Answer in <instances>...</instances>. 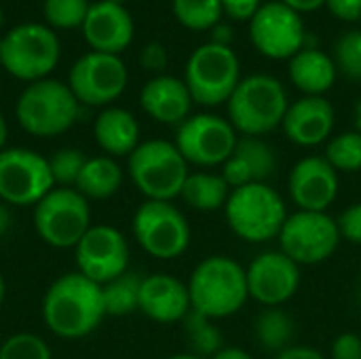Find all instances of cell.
Returning <instances> with one entry per match:
<instances>
[{
	"mask_svg": "<svg viewBox=\"0 0 361 359\" xmlns=\"http://www.w3.org/2000/svg\"><path fill=\"white\" fill-rule=\"evenodd\" d=\"M0 359H51V349L40 336L21 332L0 345Z\"/></svg>",
	"mask_w": 361,
	"mask_h": 359,
	"instance_id": "cell-36",
	"label": "cell"
},
{
	"mask_svg": "<svg viewBox=\"0 0 361 359\" xmlns=\"http://www.w3.org/2000/svg\"><path fill=\"white\" fill-rule=\"evenodd\" d=\"M338 231H341V239H345L347 243L361 245V201L349 205L338 218Z\"/></svg>",
	"mask_w": 361,
	"mask_h": 359,
	"instance_id": "cell-37",
	"label": "cell"
},
{
	"mask_svg": "<svg viewBox=\"0 0 361 359\" xmlns=\"http://www.w3.org/2000/svg\"><path fill=\"white\" fill-rule=\"evenodd\" d=\"M190 165L173 142L146 140L129 154L127 169L146 201H173L180 197Z\"/></svg>",
	"mask_w": 361,
	"mask_h": 359,
	"instance_id": "cell-5",
	"label": "cell"
},
{
	"mask_svg": "<svg viewBox=\"0 0 361 359\" xmlns=\"http://www.w3.org/2000/svg\"><path fill=\"white\" fill-rule=\"evenodd\" d=\"M212 359H254L247 351L239 349V347H222Z\"/></svg>",
	"mask_w": 361,
	"mask_h": 359,
	"instance_id": "cell-45",
	"label": "cell"
},
{
	"mask_svg": "<svg viewBox=\"0 0 361 359\" xmlns=\"http://www.w3.org/2000/svg\"><path fill=\"white\" fill-rule=\"evenodd\" d=\"M355 131L361 133V99L355 104Z\"/></svg>",
	"mask_w": 361,
	"mask_h": 359,
	"instance_id": "cell-48",
	"label": "cell"
},
{
	"mask_svg": "<svg viewBox=\"0 0 361 359\" xmlns=\"http://www.w3.org/2000/svg\"><path fill=\"white\" fill-rule=\"evenodd\" d=\"M231 190L233 188L222 178V174L190 171L180 193V199L197 212H218L224 209Z\"/></svg>",
	"mask_w": 361,
	"mask_h": 359,
	"instance_id": "cell-26",
	"label": "cell"
},
{
	"mask_svg": "<svg viewBox=\"0 0 361 359\" xmlns=\"http://www.w3.org/2000/svg\"><path fill=\"white\" fill-rule=\"evenodd\" d=\"M277 241L279 250L298 267H313L330 260L343 239L336 218L328 212L296 209L288 216Z\"/></svg>",
	"mask_w": 361,
	"mask_h": 359,
	"instance_id": "cell-10",
	"label": "cell"
},
{
	"mask_svg": "<svg viewBox=\"0 0 361 359\" xmlns=\"http://www.w3.org/2000/svg\"><path fill=\"white\" fill-rule=\"evenodd\" d=\"M254 336L264 351L277 355L292 347V341L296 336V324L281 307H267L254 320Z\"/></svg>",
	"mask_w": 361,
	"mask_h": 359,
	"instance_id": "cell-28",
	"label": "cell"
},
{
	"mask_svg": "<svg viewBox=\"0 0 361 359\" xmlns=\"http://www.w3.org/2000/svg\"><path fill=\"white\" fill-rule=\"evenodd\" d=\"M262 6V0H222V11L237 21H252Z\"/></svg>",
	"mask_w": 361,
	"mask_h": 359,
	"instance_id": "cell-40",
	"label": "cell"
},
{
	"mask_svg": "<svg viewBox=\"0 0 361 359\" xmlns=\"http://www.w3.org/2000/svg\"><path fill=\"white\" fill-rule=\"evenodd\" d=\"M6 135H8V129H6V121H4V116L0 114V152L4 150V142H6Z\"/></svg>",
	"mask_w": 361,
	"mask_h": 359,
	"instance_id": "cell-47",
	"label": "cell"
},
{
	"mask_svg": "<svg viewBox=\"0 0 361 359\" xmlns=\"http://www.w3.org/2000/svg\"><path fill=\"white\" fill-rule=\"evenodd\" d=\"M59 51V40L49 25L21 23L2 36L0 66L19 80L36 83L55 70Z\"/></svg>",
	"mask_w": 361,
	"mask_h": 359,
	"instance_id": "cell-7",
	"label": "cell"
},
{
	"mask_svg": "<svg viewBox=\"0 0 361 359\" xmlns=\"http://www.w3.org/2000/svg\"><path fill=\"white\" fill-rule=\"evenodd\" d=\"M288 106L286 87L271 74H250L241 78L226 102L231 125L237 133L247 138H262L281 127Z\"/></svg>",
	"mask_w": 361,
	"mask_h": 359,
	"instance_id": "cell-3",
	"label": "cell"
},
{
	"mask_svg": "<svg viewBox=\"0 0 361 359\" xmlns=\"http://www.w3.org/2000/svg\"><path fill=\"white\" fill-rule=\"evenodd\" d=\"M279 167L275 148L262 138H239L233 154L222 165V178L231 188L267 182Z\"/></svg>",
	"mask_w": 361,
	"mask_h": 359,
	"instance_id": "cell-22",
	"label": "cell"
},
{
	"mask_svg": "<svg viewBox=\"0 0 361 359\" xmlns=\"http://www.w3.org/2000/svg\"><path fill=\"white\" fill-rule=\"evenodd\" d=\"M2 300H4V279L0 275V305H2Z\"/></svg>",
	"mask_w": 361,
	"mask_h": 359,
	"instance_id": "cell-50",
	"label": "cell"
},
{
	"mask_svg": "<svg viewBox=\"0 0 361 359\" xmlns=\"http://www.w3.org/2000/svg\"><path fill=\"white\" fill-rule=\"evenodd\" d=\"M133 19L123 4H114L108 0L93 2L89 6L87 19L82 23L85 40L91 51L118 55L133 40Z\"/></svg>",
	"mask_w": 361,
	"mask_h": 359,
	"instance_id": "cell-20",
	"label": "cell"
},
{
	"mask_svg": "<svg viewBox=\"0 0 361 359\" xmlns=\"http://www.w3.org/2000/svg\"><path fill=\"white\" fill-rule=\"evenodd\" d=\"M233 38H235V34H233V28H231V25H226V23H218V25H214V28H212V40H209V42H214V44H222V47H231Z\"/></svg>",
	"mask_w": 361,
	"mask_h": 359,
	"instance_id": "cell-43",
	"label": "cell"
},
{
	"mask_svg": "<svg viewBox=\"0 0 361 359\" xmlns=\"http://www.w3.org/2000/svg\"><path fill=\"white\" fill-rule=\"evenodd\" d=\"M237 140L239 135L228 118L212 112H199L178 125L173 144L188 165L209 169L226 163L237 146Z\"/></svg>",
	"mask_w": 361,
	"mask_h": 359,
	"instance_id": "cell-12",
	"label": "cell"
},
{
	"mask_svg": "<svg viewBox=\"0 0 361 359\" xmlns=\"http://www.w3.org/2000/svg\"><path fill=\"white\" fill-rule=\"evenodd\" d=\"M241 80V63L231 47L201 44L195 49L184 68V83L199 106H222L231 99Z\"/></svg>",
	"mask_w": 361,
	"mask_h": 359,
	"instance_id": "cell-8",
	"label": "cell"
},
{
	"mask_svg": "<svg viewBox=\"0 0 361 359\" xmlns=\"http://www.w3.org/2000/svg\"><path fill=\"white\" fill-rule=\"evenodd\" d=\"M34 226L44 243L76 248L91 229L89 203L76 188H53L34 205Z\"/></svg>",
	"mask_w": 361,
	"mask_h": 359,
	"instance_id": "cell-11",
	"label": "cell"
},
{
	"mask_svg": "<svg viewBox=\"0 0 361 359\" xmlns=\"http://www.w3.org/2000/svg\"><path fill=\"white\" fill-rule=\"evenodd\" d=\"M336 112L330 99L324 95H305L288 106L281 129L286 138L302 148H313L332 135Z\"/></svg>",
	"mask_w": 361,
	"mask_h": 359,
	"instance_id": "cell-19",
	"label": "cell"
},
{
	"mask_svg": "<svg viewBox=\"0 0 361 359\" xmlns=\"http://www.w3.org/2000/svg\"><path fill=\"white\" fill-rule=\"evenodd\" d=\"M324 157L338 174H353L361 169V133L343 131L328 140Z\"/></svg>",
	"mask_w": 361,
	"mask_h": 359,
	"instance_id": "cell-32",
	"label": "cell"
},
{
	"mask_svg": "<svg viewBox=\"0 0 361 359\" xmlns=\"http://www.w3.org/2000/svg\"><path fill=\"white\" fill-rule=\"evenodd\" d=\"M190 309V294L184 281L165 273L148 275L142 279L137 311H142L152 322L176 324L182 322Z\"/></svg>",
	"mask_w": 361,
	"mask_h": 359,
	"instance_id": "cell-21",
	"label": "cell"
},
{
	"mask_svg": "<svg viewBox=\"0 0 361 359\" xmlns=\"http://www.w3.org/2000/svg\"><path fill=\"white\" fill-rule=\"evenodd\" d=\"M332 359H361V336L355 332H343L334 339L332 349H330Z\"/></svg>",
	"mask_w": 361,
	"mask_h": 359,
	"instance_id": "cell-38",
	"label": "cell"
},
{
	"mask_svg": "<svg viewBox=\"0 0 361 359\" xmlns=\"http://www.w3.org/2000/svg\"><path fill=\"white\" fill-rule=\"evenodd\" d=\"M250 40L269 59H292L307 44L302 17L281 0L264 2L250 21Z\"/></svg>",
	"mask_w": 361,
	"mask_h": 359,
	"instance_id": "cell-15",
	"label": "cell"
},
{
	"mask_svg": "<svg viewBox=\"0 0 361 359\" xmlns=\"http://www.w3.org/2000/svg\"><path fill=\"white\" fill-rule=\"evenodd\" d=\"M332 59L349 80H361V30H351L334 42Z\"/></svg>",
	"mask_w": 361,
	"mask_h": 359,
	"instance_id": "cell-34",
	"label": "cell"
},
{
	"mask_svg": "<svg viewBox=\"0 0 361 359\" xmlns=\"http://www.w3.org/2000/svg\"><path fill=\"white\" fill-rule=\"evenodd\" d=\"M131 229L137 245L157 260L180 258L190 245V224L171 201H144Z\"/></svg>",
	"mask_w": 361,
	"mask_h": 359,
	"instance_id": "cell-9",
	"label": "cell"
},
{
	"mask_svg": "<svg viewBox=\"0 0 361 359\" xmlns=\"http://www.w3.org/2000/svg\"><path fill=\"white\" fill-rule=\"evenodd\" d=\"M186 286L192 311L214 322L239 313L250 300L245 267L222 254L201 260Z\"/></svg>",
	"mask_w": 361,
	"mask_h": 359,
	"instance_id": "cell-2",
	"label": "cell"
},
{
	"mask_svg": "<svg viewBox=\"0 0 361 359\" xmlns=\"http://www.w3.org/2000/svg\"><path fill=\"white\" fill-rule=\"evenodd\" d=\"M338 171L328 163L324 154L300 159L288 176L290 199L296 209L302 212H328V207L338 197Z\"/></svg>",
	"mask_w": 361,
	"mask_h": 359,
	"instance_id": "cell-18",
	"label": "cell"
},
{
	"mask_svg": "<svg viewBox=\"0 0 361 359\" xmlns=\"http://www.w3.org/2000/svg\"><path fill=\"white\" fill-rule=\"evenodd\" d=\"M140 286L142 277L133 273H125L102 286V303L106 315H129L137 311L140 305Z\"/></svg>",
	"mask_w": 361,
	"mask_h": 359,
	"instance_id": "cell-29",
	"label": "cell"
},
{
	"mask_svg": "<svg viewBox=\"0 0 361 359\" xmlns=\"http://www.w3.org/2000/svg\"><path fill=\"white\" fill-rule=\"evenodd\" d=\"M245 277L250 298L262 307H281L294 298L300 288V267L281 250L258 254L245 267Z\"/></svg>",
	"mask_w": 361,
	"mask_h": 359,
	"instance_id": "cell-17",
	"label": "cell"
},
{
	"mask_svg": "<svg viewBox=\"0 0 361 359\" xmlns=\"http://www.w3.org/2000/svg\"><path fill=\"white\" fill-rule=\"evenodd\" d=\"M275 359H328L322 351L313 349V347H305V345H292L286 351L277 353Z\"/></svg>",
	"mask_w": 361,
	"mask_h": 359,
	"instance_id": "cell-42",
	"label": "cell"
},
{
	"mask_svg": "<svg viewBox=\"0 0 361 359\" xmlns=\"http://www.w3.org/2000/svg\"><path fill=\"white\" fill-rule=\"evenodd\" d=\"M288 76L300 93L324 95L334 87L338 70L328 53L317 47H305L290 59Z\"/></svg>",
	"mask_w": 361,
	"mask_h": 359,
	"instance_id": "cell-24",
	"label": "cell"
},
{
	"mask_svg": "<svg viewBox=\"0 0 361 359\" xmlns=\"http://www.w3.org/2000/svg\"><path fill=\"white\" fill-rule=\"evenodd\" d=\"M89 6V0H44L42 13L51 30H74L82 28Z\"/></svg>",
	"mask_w": 361,
	"mask_h": 359,
	"instance_id": "cell-33",
	"label": "cell"
},
{
	"mask_svg": "<svg viewBox=\"0 0 361 359\" xmlns=\"http://www.w3.org/2000/svg\"><path fill=\"white\" fill-rule=\"evenodd\" d=\"M74 250L78 273L97 286H104L127 273L129 243L114 226H91Z\"/></svg>",
	"mask_w": 361,
	"mask_h": 359,
	"instance_id": "cell-16",
	"label": "cell"
},
{
	"mask_svg": "<svg viewBox=\"0 0 361 359\" xmlns=\"http://www.w3.org/2000/svg\"><path fill=\"white\" fill-rule=\"evenodd\" d=\"M173 15L176 19L195 32L212 30L220 23L222 17V0H173Z\"/></svg>",
	"mask_w": 361,
	"mask_h": 359,
	"instance_id": "cell-31",
	"label": "cell"
},
{
	"mask_svg": "<svg viewBox=\"0 0 361 359\" xmlns=\"http://www.w3.org/2000/svg\"><path fill=\"white\" fill-rule=\"evenodd\" d=\"M93 138L108 157H129L140 146L137 118L125 108H106L97 114Z\"/></svg>",
	"mask_w": 361,
	"mask_h": 359,
	"instance_id": "cell-25",
	"label": "cell"
},
{
	"mask_svg": "<svg viewBox=\"0 0 361 359\" xmlns=\"http://www.w3.org/2000/svg\"><path fill=\"white\" fill-rule=\"evenodd\" d=\"M228 229L247 243H269L279 237L288 207L283 197L269 184H247L233 188L224 205Z\"/></svg>",
	"mask_w": 361,
	"mask_h": 359,
	"instance_id": "cell-4",
	"label": "cell"
},
{
	"mask_svg": "<svg viewBox=\"0 0 361 359\" xmlns=\"http://www.w3.org/2000/svg\"><path fill=\"white\" fill-rule=\"evenodd\" d=\"M123 184V169L112 157L87 159L74 188L87 199H108L118 193Z\"/></svg>",
	"mask_w": 361,
	"mask_h": 359,
	"instance_id": "cell-27",
	"label": "cell"
},
{
	"mask_svg": "<svg viewBox=\"0 0 361 359\" xmlns=\"http://www.w3.org/2000/svg\"><path fill=\"white\" fill-rule=\"evenodd\" d=\"M127 80L129 72L118 55L91 51L74 61L68 76V87L78 104L99 108L118 99L127 87Z\"/></svg>",
	"mask_w": 361,
	"mask_h": 359,
	"instance_id": "cell-14",
	"label": "cell"
},
{
	"mask_svg": "<svg viewBox=\"0 0 361 359\" xmlns=\"http://www.w3.org/2000/svg\"><path fill=\"white\" fill-rule=\"evenodd\" d=\"M0 68H2V66H0Z\"/></svg>",
	"mask_w": 361,
	"mask_h": 359,
	"instance_id": "cell-53",
	"label": "cell"
},
{
	"mask_svg": "<svg viewBox=\"0 0 361 359\" xmlns=\"http://www.w3.org/2000/svg\"><path fill=\"white\" fill-rule=\"evenodd\" d=\"M326 6L341 21H361V0H326Z\"/></svg>",
	"mask_w": 361,
	"mask_h": 359,
	"instance_id": "cell-41",
	"label": "cell"
},
{
	"mask_svg": "<svg viewBox=\"0 0 361 359\" xmlns=\"http://www.w3.org/2000/svg\"><path fill=\"white\" fill-rule=\"evenodd\" d=\"M184 328H186L188 345H190L192 353L199 355V358L212 359L224 347L222 332L214 324V320H209V317H205V315H201V313H197L192 309L184 317Z\"/></svg>",
	"mask_w": 361,
	"mask_h": 359,
	"instance_id": "cell-30",
	"label": "cell"
},
{
	"mask_svg": "<svg viewBox=\"0 0 361 359\" xmlns=\"http://www.w3.org/2000/svg\"><path fill=\"white\" fill-rule=\"evenodd\" d=\"M108 2H114V4H123L125 0H108Z\"/></svg>",
	"mask_w": 361,
	"mask_h": 359,
	"instance_id": "cell-51",
	"label": "cell"
},
{
	"mask_svg": "<svg viewBox=\"0 0 361 359\" xmlns=\"http://www.w3.org/2000/svg\"><path fill=\"white\" fill-rule=\"evenodd\" d=\"M55 188L49 159L30 148L0 152V201L6 205H36Z\"/></svg>",
	"mask_w": 361,
	"mask_h": 359,
	"instance_id": "cell-13",
	"label": "cell"
},
{
	"mask_svg": "<svg viewBox=\"0 0 361 359\" xmlns=\"http://www.w3.org/2000/svg\"><path fill=\"white\" fill-rule=\"evenodd\" d=\"M0 28H2V8H0Z\"/></svg>",
	"mask_w": 361,
	"mask_h": 359,
	"instance_id": "cell-52",
	"label": "cell"
},
{
	"mask_svg": "<svg viewBox=\"0 0 361 359\" xmlns=\"http://www.w3.org/2000/svg\"><path fill=\"white\" fill-rule=\"evenodd\" d=\"M87 163V154L78 148H61L49 159L53 182L59 186H74L82 167Z\"/></svg>",
	"mask_w": 361,
	"mask_h": 359,
	"instance_id": "cell-35",
	"label": "cell"
},
{
	"mask_svg": "<svg viewBox=\"0 0 361 359\" xmlns=\"http://www.w3.org/2000/svg\"><path fill=\"white\" fill-rule=\"evenodd\" d=\"M140 63L148 72H163L167 66V51L161 42H148L140 53Z\"/></svg>",
	"mask_w": 361,
	"mask_h": 359,
	"instance_id": "cell-39",
	"label": "cell"
},
{
	"mask_svg": "<svg viewBox=\"0 0 361 359\" xmlns=\"http://www.w3.org/2000/svg\"><path fill=\"white\" fill-rule=\"evenodd\" d=\"M102 286L80 273L61 275L42 300V320L59 339H82L104 320Z\"/></svg>",
	"mask_w": 361,
	"mask_h": 359,
	"instance_id": "cell-1",
	"label": "cell"
},
{
	"mask_svg": "<svg viewBox=\"0 0 361 359\" xmlns=\"http://www.w3.org/2000/svg\"><path fill=\"white\" fill-rule=\"evenodd\" d=\"M167 359H203L199 358V355H195V353H180V355H171V358Z\"/></svg>",
	"mask_w": 361,
	"mask_h": 359,
	"instance_id": "cell-49",
	"label": "cell"
},
{
	"mask_svg": "<svg viewBox=\"0 0 361 359\" xmlns=\"http://www.w3.org/2000/svg\"><path fill=\"white\" fill-rule=\"evenodd\" d=\"M8 226H11V214H8V207H6V203H4V201H0V237H4V235H6Z\"/></svg>",
	"mask_w": 361,
	"mask_h": 359,
	"instance_id": "cell-46",
	"label": "cell"
},
{
	"mask_svg": "<svg viewBox=\"0 0 361 359\" xmlns=\"http://www.w3.org/2000/svg\"><path fill=\"white\" fill-rule=\"evenodd\" d=\"M140 104L142 110L157 123L182 125L190 116V108L195 102L184 78L159 74L142 87Z\"/></svg>",
	"mask_w": 361,
	"mask_h": 359,
	"instance_id": "cell-23",
	"label": "cell"
},
{
	"mask_svg": "<svg viewBox=\"0 0 361 359\" xmlns=\"http://www.w3.org/2000/svg\"><path fill=\"white\" fill-rule=\"evenodd\" d=\"M296 13H313L322 6H326V0H281Z\"/></svg>",
	"mask_w": 361,
	"mask_h": 359,
	"instance_id": "cell-44",
	"label": "cell"
},
{
	"mask_svg": "<svg viewBox=\"0 0 361 359\" xmlns=\"http://www.w3.org/2000/svg\"><path fill=\"white\" fill-rule=\"evenodd\" d=\"M78 99L72 89L55 78L30 83L17 99L15 114L21 129L36 138L66 133L78 118Z\"/></svg>",
	"mask_w": 361,
	"mask_h": 359,
	"instance_id": "cell-6",
	"label": "cell"
}]
</instances>
